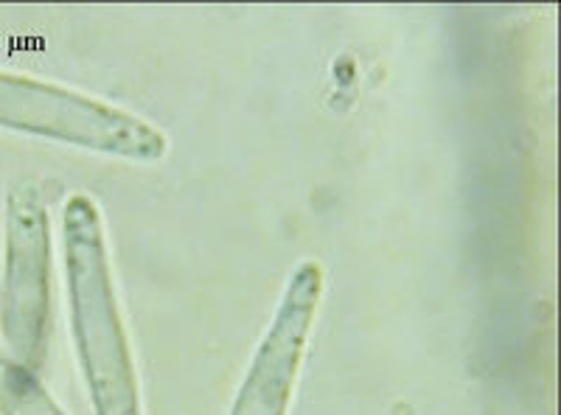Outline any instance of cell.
<instances>
[{
	"label": "cell",
	"instance_id": "3957f363",
	"mask_svg": "<svg viewBox=\"0 0 561 415\" xmlns=\"http://www.w3.org/2000/svg\"><path fill=\"white\" fill-rule=\"evenodd\" d=\"M54 332V237L37 183L18 180L3 205L0 345L32 371L48 362Z\"/></svg>",
	"mask_w": 561,
	"mask_h": 415
},
{
	"label": "cell",
	"instance_id": "5b68a950",
	"mask_svg": "<svg viewBox=\"0 0 561 415\" xmlns=\"http://www.w3.org/2000/svg\"><path fill=\"white\" fill-rule=\"evenodd\" d=\"M0 415H68L54 402L39 373L18 362L3 345H0Z\"/></svg>",
	"mask_w": 561,
	"mask_h": 415
},
{
	"label": "cell",
	"instance_id": "7a4b0ae2",
	"mask_svg": "<svg viewBox=\"0 0 561 415\" xmlns=\"http://www.w3.org/2000/svg\"><path fill=\"white\" fill-rule=\"evenodd\" d=\"M0 129L129 163H158L169 154V135L144 115L14 71H0Z\"/></svg>",
	"mask_w": 561,
	"mask_h": 415
},
{
	"label": "cell",
	"instance_id": "6da1fadb",
	"mask_svg": "<svg viewBox=\"0 0 561 415\" xmlns=\"http://www.w3.org/2000/svg\"><path fill=\"white\" fill-rule=\"evenodd\" d=\"M65 301L93 415H144L138 365L115 287L107 230L90 194H70L59 219Z\"/></svg>",
	"mask_w": 561,
	"mask_h": 415
},
{
	"label": "cell",
	"instance_id": "277c9868",
	"mask_svg": "<svg viewBox=\"0 0 561 415\" xmlns=\"http://www.w3.org/2000/svg\"><path fill=\"white\" fill-rule=\"evenodd\" d=\"M325 295V269L304 258L280 289L228 415H289Z\"/></svg>",
	"mask_w": 561,
	"mask_h": 415
}]
</instances>
